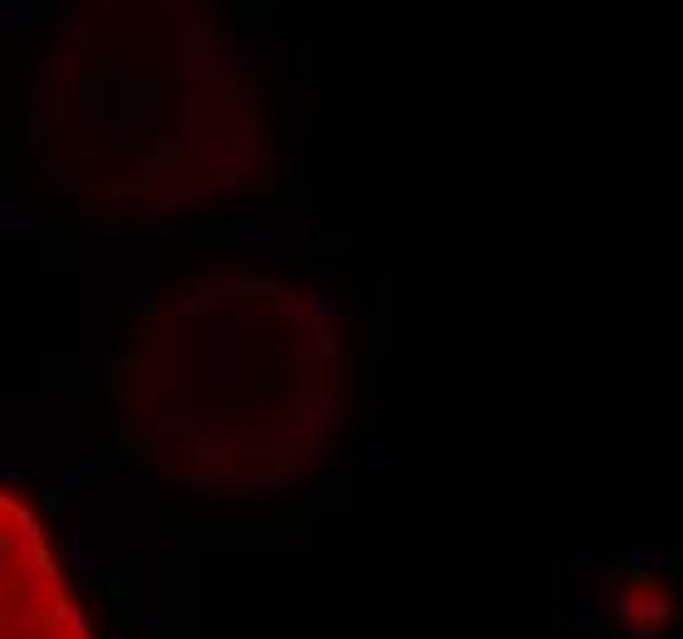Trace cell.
I'll return each instance as SVG.
<instances>
[{
	"label": "cell",
	"instance_id": "cell-2",
	"mask_svg": "<svg viewBox=\"0 0 683 639\" xmlns=\"http://www.w3.org/2000/svg\"><path fill=\"white\" fill-rule=\"evenodd\" d=\"M0 639H94L35 512L0 497Z\"/></svg>",
	"mask_w": 683,
	"mask_h": 639
},
{
	"label": "cell",
	"instance_id": "cell-1",
	"mask_svg": "<svg viewBox=\"0 0 683 639\" xmlns=\"http://www.w3.org/2000/svg\"><path fill=\"white\" fill-rule=\"evenodd\" d=\"M128 418L148 423L158 458L177 472L217 463L276 467L305 458L325 374L315 369V325L276 286L187 291L158 325L133 330Z\"/></svg>",
	"mask_w": 683,
	"mask_h": 639
}]
</instances>
